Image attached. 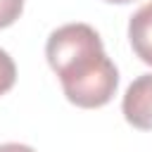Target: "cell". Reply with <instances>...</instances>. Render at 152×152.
<instances>
[{
	"instance_id": "5",
	"label": "cell",
	"mask_w": 152,
	"mask_h": 152,
	"mask_svg": "<svg viewBox=\"0 0 152 152\" xmlns=\"http://www.w3.org/2000/svg\"><path fill=\"white\" fill-rule=\"evenodd\" d=\"M24 12V0H0V28L12 26Z\"/></svg>"
},
{
	"instance_id": "7",
	"label": "cell",
	"mask_w": 152,
	"mask_h": 152,
	"mask_svg": "<svg viewBox=\"0 0 152 152\" xmlns=\"http://www.w3.org/2000/svg\"><path fill=\"white\" fill-rule=\"evenodd\" d=\"M104 2H114V5H126V2H133V0H104Z\"/></svg>"
},
{
	"instance_id": "1",
	"label": "cell",
	"mask_w": 152,
	"mask_h": 152,
	"mask_svg": "<svg viewBox=\"0 0 152 152\" xmlns=\"http://www.w3.org/2000/svg\"><path fill=\"white\" fill-rule=\"evenodd\" d=\"M45 57L71 104L97 109L114 97L119 71L93 26L76 21L55 28L45 43Z\"/></svg>"
},
{
	"instance_id": "6",
	"label": "cell",
	"mask_w": 152,
	"mask_h": 152,
	"mask_svg": "<svg viewBox=\"0 0 152 152\" xmlns=\"http://www.w3.org/2000/svg\"><path fill=\"white\" fill-rule=\"evenodd\" d=\"M0 152H36V150L28 147V145H24V142H2Z\"/></svg>"
},
{
	"instance_id": "3",
	"label": "cell",
	"mask_w": 152,
	"mask_h": 152,
	"mask_svg": "<svg viewBox=\"0 0 152 152\" xmlns=\"http://www.w3.org/2000/svg\"><path fill=\"white\" fill-rule=\"evenodd\" d=\"M128 40L140 62L152 66V0L145 2L128 21Z\"/></svg>"
},
{
	"instance_id": "4",
	"label": "cell",
	"mask_w": 152,
	"mask_h": 152,
	"mask_svg": "<svg viewBox=\"0 0 152 152\" xmlns=\"http://www.w3.org/2000/svg\"><path fill=\"white\" fill-rule=\"evenodd\" d=\"M17 81V66H14V59L0 48V95H5Z\"/></svg>"
},
{
	"instance_id": "2",
	"label": "cell",
	"mask_w": 152,
	"mask_h": 152,
	"mask_svg": "<svg viewBox=\"0 0 152 152\" xmlns=\"http://www.w3.org/2000/svg\"><path fill=\"white\" fill-rule=\"evenodd\" d=\"M124 119L140 131H152V74L138 76L124 93Z\"/></svg>"
}]
</instances>
